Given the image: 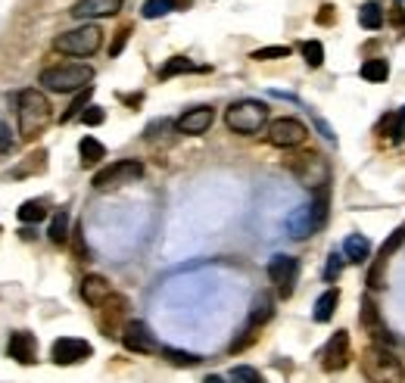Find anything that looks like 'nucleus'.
Returning <instances> with one entry per match:
<instances>
[{
  "mask_svg": "<svg viewBox=\"0 0 405 383\" xmlns=\"http://www.w3.org/2000/svg\"><path fill=\"white\" fill-rule=\"evenodd\" d=\"M47 234H50V240H53L56 246H62L69 237H72V234H69V212H66V209H60V212L53 215V221H50V231H47Z\"/></svg>",
  "mask_w": 405,
  "mask_h": 383,
  "instance_id": "a878e982",
  "label": "nucleus"
},
{
  "mask_svg": "<svg viewBox=\"0 0 405 383\" xmlns=\"http://www.w3.org/2000/svg\"><path fill=\"white\" fill-rule=\"evenodd\" d=\"M91 94H93V88H84V91H81V94L72 100V106H69L66 113L60 115V122H72L75 115H81V113H84V109L91 106V103H87V100H91Z\"/></svg>",
  "mask_w": 405,
  "mask_h": 383,
  "instance_id": "7c9ffc66",
  "label": "nucleus"
},
{
  "mask_svg": "<svg viewBox=\"0 0 405 383\" xmlns=\"http://www.w3.org/2000/svg\"><path fill=\"white\" fill-rule=\"evenodd\" d=\"M390 26H396V28H405V10L402 7H396L390 13Z\"/></svg>",
  "mask_w": 405,
  "mask_h": 383,
  "instance_id": "79ce46f5",
  "label": "nucleus"
},
{
  "mask_svg": "<svg viewBox=\"0 0 405 383\" xmlns=\"http://www.w3.org/2000/svg\"><path fill=\"white\" fill-rule=\"evenodd\" d=\"M359 26L368 28V32H377V28H384V10H380V3H361L359 10Z\"/></svg>",
  "mask_w": 405,
  "mask_h": 383,
  "instance_id": "5701e85b",
  "label": "nucleus"
},
{
  "mask_svg": "<svg viewBox=\"0 0 405 383\" xmlns=\"http://www.w3.org/2000/svg\"><path fill=\"white\" fill-rule=\"evenodd\" d=\"M78 156H81V165H84V169H91V165H97L100 159H106V147L100 144L97 138H81Z\"/></svg>",
  "mask_w": 405,
  "mask_h": 383,
  "instance_id": "4be33fe9",
  "label": "nucleus"
},
{
  "mask_svg": "<svg viewBox=\"0 0 405 383\" xmlns=\"http://www.w3.org/2000/svg\"><path fill=\"white\" fill-rule=\"evenodd\" d=\"M268 122V109L259 100H240L231 103L228 113H224V125L234 134H259Z\"/></svg>",
  "mask_w": 405,
  "mask_h": 383,
  "instance_id": "20e7f679",
  "label": "nucleus"
},
{
  "mask_svg": "<svg viewBox=\"0 0 405 383\" xmlns=\"http://www.w3.org/2000/svg\"><path fill=\"white\" fill-rule=\"evenodd\" d=\"M271 315H274V302H271V296L268 293H259L253 299V308H249V327H262L265 321H271Z\"/></svg>",
  "mask_w": 405,
  "mask_h": 383,
  "instance_id": "aec40b11",
  "label": "nucleus"
},
{
  "mask_svg": "<svg viewBox=\"0 0 405 383\" xmlns=\"http://www.w3.org/2000/svg\"><path fill=\"white\" fill-rule=\"evenodd\" d=\"M296 274H299V259H293V256H274L268 262V277H271V283H278V293L284 299L293 293Z\"/></svg>",
  "mask_w": 405,
  "mask_h": 383,
  "instance_id": "1a4fd4ad",
  "label": "nucleus"
},
{
  "mask_svg": "<svg viewBox=\"0 0 405 383\" xmlns=\"http://www.w3.org/2000/svg\"><path fill=\"white\" fill-rule=\"evenodd\" d=\"M290 57V47L278 44V47H262V50H253V59L255 63H265V59H284Z\"/></svg>",
  "mask_w": 405,
  "mask_h": 383,
  "instance_id": "72a5a7b5",
  "label": "nucleus"
},
{
  "mask_svg": "<svg viewBox=\"0 0 405 383\" xmlns=\"http://www.w3.org/2000/svg\"><path fill=\"white\" fill-rule=\"evenodd\" d=\"M318 22H321V26H330V22H334V7H330V3H324V7H321Z\"/></svg>",
  "mask_w": 405,
  "mask_h": 383,
  "instance_id": "37998d69",
  "label": "nucleus"
},
{
  "mask_svg": "<svg viewBox=\"0 0 405 383\" xmlns=\"http://www.w3.org/2000/svg\"><path fill=\"white\" fill-rule=\"evenodd\" d=\"M128 35H131V28H122V32L116 35V41H112V47H109L112 57H118V53H122V47H125V41H128Z\"/></svg>",
  "mask_w": 405,
  "mask_h": 383,
  "instance_id": "ea45409f",
  "label": "nucleus"
},
{
  "mask_svg": "<svg viewBox=\"0 0 405 383\" xmlns=\"http://www.w3.org/2000/svg\"><path fill=\"white\" fill-rule=\"evenodd\" d=\"M336 302H340V293H336V290L321 293L318 296V302H315V308H312V318H315L318 324H327V321L334 318V312H336Z\"/></svg>",
  "mask_w": 405,
  "mask_h": 383,
  "instance_id": "412c9836",
  "label": "nucleus"
},
{
  "mask_svg": "<svg viewBox=\"0 0 405 383\" xmlns=\"http://www.w3.org/2000/svg\"><path fill=\"white\" fill-rule=\"evenodd\" d=\"M10 147H12V140H10V128L0 122V153H10Z\"/></svg>",
  "mask_w": 405,
  "mask_h": 383,
  "instance_id": "a19ab883",
  "label": "nucleus"
},
{
  "mask_svg": "<svg viewBox=\"0 0 405 383\" xmlns=\"http://www.w3.org/2000/svg\"><path fill=\"white\" fill-rule=\"evenodd\" d=\"M103 318H100V327L106 330V337H116V321L125 318V308H128V302L122 299V296H109V299L103 302Z\"/></svg>",
  "mask_w": 405,
  "mask_h": 383,
  "instance_id": "a211bd4d",
  "label": "nucleus"
},
{
  "mask_svg": "<svg viewBox=\"0 0 405 383\" xmlns=\"http://www.w3.org/2000/svg\"><path fill=\"white\" fill-rule=\"evenodd\" d=\"M143 175V162L141 159H116L112 165L100 169L93 175V190H112V187H125V184H134Z\"/></svg>",
  "mask_w": 405,
  "mask_h": 383,
  "instance_id": "423d86ee",
  "label": "nucleus"
},
{
  "mask_svg": "<svg viewBox=\"0 0 405 383\" xmlns=\"http://www.w3.org/2000/svg\"><path fill=\"white\" fill-rule=\"evenodd\" d=\"M44 169H47V150H37V153H31L25 165L12 169V178H25V175H31V171H35V175H41Z\"/></svg>",
  "mask_w": 405,
  "mask_h": 383,
  "instance_id": "cd10ccee",
  "label": "nucleus"
},
{
  "mask_svg": "<svg viewBox=\"0 0 405 383\" xmlns=\"http://www.w3.org/2000/svg\"><path fill=\"white\" fill-rule=\"evenodd\" d=\"M231 383H265V377L255 368H249V364H237V368L231 371Z\"/></svg>",
  "mask_w": 405,
  "mask_h": 383,
  "instance_id": "2f4dec72",
  "label": "nucleus"
},
{
  "mask_svg": "<svg viewBox=\"0 0 405 383\" xmlns=\"http://www.w3.org/2000/svg\"><path fill=\"white\" fill-rule=\"evenodd\" d=\"M299 53H303V59L312 66V69H318V66L324 63V47H321V41H303V44H299Z\"/></svg>",
  "mask_w": 405,
  "mask_h": 383,
  "instance_id": "c85d7f7f",
  "label": "nucleus"
},
{
  "mask_svg": "<svg viewBox=\"0 0 405 383\" xmlns=\"http://www.w3.org/2000/svg\"><path fill=\"white\" fill-rule=\"evenodd\" d=\"M340 271H343V259H340V252H330V256H327V268H324V281H330V283H334L336 281V277H340Z\"/></svg>",
  "mask_w": 405,
  "mask_h": 383,
  "instance_id": "c9c22d12",
  "label": "nucleus"
},
{
  "mask_svg": "<svg viewBox=\"0 0 405 383\" xmlns=\"http://www.w3.org/2000/svg\"><path fill=\"white\" fill-rule=\"evenodd\" d=\"M122 343H125V349L137 352V355H153V352H159L153 333H150V327L143 324V321H128V324L122 327Z\"/></svg>",
  "mask_w": 405,
  "mask_h": 383,
  "instance_id": "9b49d317",
  "label": "nucleus"
},
{
  "mask_svg": "<svg viewBox=\"0 0 405 383\" xmlns=\"http://www.w3.org/2000/svg\"><path fill=\"white\" fill-rule=\"evenodd\" d=\"M287 169L293 171V175L299 178V184H305V187H324L327 184V162H324L318 153H293L290 159H287Z\"/></svg>",
  "mask_w": 405,
  "mask_h": 383,
  "instance_id": "0eeeda50",
  "label": "nucleus"
},
{
  "mask_svg": "<svg viewBox=\"0 0 405 383\" xmlns=\"http://www.w3.org/2000/svg\"><path fill=\"white\" fill-rule=\"evenodd\" d=\"M361 371L371 383H402L405 368L386 346H368L361 355Z\"/></svg>",
  "mask_w": 405,
  "mask_h": 383,
  "instance_id": "7ed1b4c3",
  "label": "nucleus"
},
{
  "mask_svg": "<svg viewBox=\"0 0 405 383\" xmlns=\"http://www.w3.org/2000/svg\"><path fill=\"white\" fill-rule=\"evenodd\" d=\"M91 355H93L91 343H87V339H78V337H60L53 343V349H50V358H53L56 364H78Z\"/></svg>",
  "mask_w": 405,
  "mask_h": 383,
  "instance_id": "9d476101",
  "label": "nucleus"
},
{
  "mask_svg": "<svg viewBox=\"0 0 405 383\" xmlns=\"http://www.w3.org/2000/svg\"><path fill=\"white\" fill-rule=\"evenodd\" d=\"M361 324H365L368 330H374V327L380 324V318H377V308H374V302L368 299V296H361Z\"/></svg>",
  "mask_w": 405,
  "mask_h": 383,
  "instance_id": "f704fd0d",
  "label": "nucleus"
},
{
  "mask_svg": "<svg viewBox=\"0 0 405 383\" xmlns=\"http://www.w3.org/2000/svg\"><path fill=\"white\" fill-rule=\"evenodd\" d=\"M50 122V100L37 88L19 91V134L25 140L37 138Z\"/></svg>",
  "mask_w": 405,
  "mask_h": 383,
  "instance_id": "f257e3e1",
  "label": "nucleus"
},
{
  "mask_svg": "<svg viewBox=\"0 0 405 383\" xmlns=\"http://www.w3.org/2000/svg\"><path fill=\"white\" fill-rule=\"evenodd\" d=\"M212 119H215L212 106H197V109H187V113L181 115L174 125H178L181 134H203V131H209Z\"/></svg>",
  "mask_w": 405,
  "mask_h": 383,
  "instance_id": "2eb2a0df",
  "label": "nucleus"
},
{
  "mask_svg": "<svg viewBox=\"0 0 405 383\" xmlns=\"http://www.w3.org/2000/svg\"><path fill=\"white\" fill-rule=\"evenodd\" d=\"M393 144H402L405 140V106H402V113L396 115V119H393Z\"/></svg>",
  "mask_w": 405,
  "mask_h": 383,
  "instance_id": "4c0bfd02",
  "label": "nucleus"
},
{
  "mask_svg": "<svg viewBox=\"0 0 405 383\" xmlns=\"http://www.w3.org/2000/svg\"><path fill=\"white\" fill-rule=\"evenodd\" d=\"M203 383H224V380H222V377H218V374H209Z\"/></svg>",
  "mask_w": 405,
  "mask_h": 383,
  "instance_id": "c03bdc74",
  "label": "nucleus"
},
{
  "mask_svg": "<svg viewBox=\"0 0 405 383\" xmlns=\"http://www.w3.org/2000/svg\"><path fill=\"white\" fill-rule=\"evenodd\" d=\"M103 119H106V113L100 106H87L84 113H81V122H84V125H103Z\"/></svg>",
  "mask_w": 405,
  "mask_h": 383,
  "instance_id": "e433bc0d",
  "label": "nucleus"
},
{
  "mask_svg": "<svg viewBox=\"0 0 405 383\" xmlns=\"http://www.w3.org/2000/svg\"><path fill=\"white\" fill-rule=\"evenodd\" d=\"M91 78L93 69L84 63H60L41 72V84L47 91H56V94H75V91L91 88Z\"/></svg>",
  "mask_w": 405,
  "mask_h": 383,
  "instance_id": "f03ea898",
  "label": "nucleus"
},
{
  "mask_svg": "<svg viewBox=\"0 0 405 383\" xmlns=\"http://www.w3.org/2000/svg\"><path fill=\"white\" fill-rule=\"evenodd\" d=\"M100 44H103V28L93 26V22H84V26L72 28V32H62L53 41L56 50L69 53V57H91V53L100 50Z\"/></svg>",
  "mask_w": 405,
  "mask_h": 383,
  "instance_id": "39448f33",
  "label": "nucleus"
},
{
  "mask_svg": "<svg viewBox=\"0 0 405 383\" xmlns=\"http://www.w3.org/2000/svg\"><path fill=\"white\" fill-rule=\"evenodd\" d=\"M44 218H47V206L41 200H25L19 206V221H25V225H37Z\"/></svg>",
  "mask_w": 405,
  "mask_h": 383,
  "instance_id": "393cba45",
  "label": "nucleus"
},
{
  "mask_svg": "<svg viewBox=\"0 0 405 383\" xmlns=\"http://www.w3.org/2000/svg\"><path fill=\"white\" fill-rule=\"evenodd\" d=\"M6 355L16 358L19 364H35V355H37V339H35V333H28V330H16V333L10 337Z\"/></svg>",
  "mask_w": 405,
  "mask_h": 383,
  "instance_id": "ddd939ff",
  "label": "nucleus"
},
{
  "mask_svg": "<svg viewBox=\"0 0 405 383\" xmlns=\"http://www.w3.org/2000/svg\"><path fill=\"white\" fill-rule=\"evenodd\" d=\"M265 138H268V144H271V147H280V150H293V147H299L305 138H309V131H305V125L299 119H290V115H284V119H274L271 125H268Z\"/></svg>",
  "mask_w": 405,
  "mask_h": 383,
  "instance_id": "6e6552de",
  "label": "nucleus"
},
{
  "mask_svg": "<svg viewBox=\"0 0 405 383\" xmlns=\"http://www.w3.org/2000/svg\"><path fill=\"white\" fill-rule=\"evenodd\" d=\"M109 296H112V287H109V281H106V277L87 274L84 281H81V299H84L87 306L100 308L106 299H109Z\"/></svg>",
  "mask_w": 405,
  "mask_h": 383,
  "instance_id": "dca6fc26",
  "label": "nucleus"
},
{
  "mask_svg": "<svg viewBox=\"0 0 405 383\" xmlns=\"http://www.w3.org/2000/svg\"><path fill=\"white\" fill-rule=\"evenodd\" d=\"M287 231H290V237H296V240H305L309 234L318 231L315 215H312L309 203H305V206H299L296 212H290V218H287Z\"/></svg>",
  "mask_w": 405,
  "mask_h": 383,
  "instance_id": "f3484780",
  "label": "nucleus"
},
{
  "mask_svg": "<svg viewBox=\"0 0 405 383\" xmlns=\"http://www.w3.org/2000/svg\"><path fill=\"white\" fill-rule=\"evenodd\" d=\"M343 256L349 259V262H365V259H371V243H368V237H361V234H349L346 240H343Z\"/></svg>",
  "mask_w": 405,
  "mask_h": 383,
  "instance_id": "6ab92c4d",
  "label": "nucleus"
},
{
  "mask_svg": "<svg viewBox=\"0 0 405 383\" xmlns=\"http://www.w3.org/2000/svg\"><path fill=\"white\" fill-rule=\"evenodd\" d=\"M122 10V0H78L72 7L75 19H103V16H116Z\"/></svg>",
  "mask_w": 405,
  "mask_h": 383,
  "instance_id": "4468645a",
  "label": "nucleus"
},
{
  "mask_svg": "<svg viewBox=\"0 0 405 383\" xmlns=\"http://www.w3.org/2000/svg\"><path fill=\"white\" fill-rule=\"evenodd\" d=\"M174 10V0H147L143 3V19H159V16H168Z\"/></svg>",
  "mask_w": 405,
  "mask_h": 383,
  "instance_id": "c756f323",
  "label": "nucleus"
},
{
  "mask_svg": "<svg viewBox=\"0 0 405 383\" xmlns=\"http://www.w3.org/2000/svg\"><path fill=\"white\" fill-rule=\"evenodd\" d=\"M346 364H349V333L336 330L334 337L327 339L324 352H321V368L327 371V374H334V371L346 368Z\"/></svg>",
  "mask_w": 405,
  "mask_h": 383,
  "instance_id": "f8f14e48",
  "label": "nucleus"
},
{
  "mask_svg": "<svg viewBox=\"0 0 405 383\" xmlns=\"http://www.w3.org/2000/svg\"><path fill=\"white\" fill-rule=\"evenodd\" d=\"M162 355L168 358L172 364H178V368H193V364H199V355H193V352H181V349H162Z\"/></svg>",
  "mask_w": 405,
  "mask_h": 383,
  "instance_id": "473e14b6",
  "label": "nucleus"
},
{
  "mask_svg": "<svg viewBox=\"0 0 405 383\" xmlns=\"http://www.w3.org/2000/svg\"><path fill=\"white\" fill-rule=\"evenodd\" d=\"M72 250H75V259H87V256H91V252H87L84 237H81V227L72 234Z\"/></svg>",
  "mask_w": 405,
  "mask_h": 383,
  "instance_id": "58836bf2",
  "label": "nucleus"
},
{
  "mask_svg": "<svg viewBox=\"0 0 405 383\" xmlns=\"http://www.w3.org/2000/svg\"><path fill=\"white\" fill-rule=\"evenodd\" d=\"M184 72H197V66H193L187 57H172V59H168V63L159 69V78H162V82H168V78L184 75Z\"/></svg>",
  "mask_w": 405,
  "mask_h": 383,
  "instance_id": "bb28decb",
  "label": "nucleus"
},
{
  "mask_svg": "<svg viewBox=\"0 0 405 383\" xmlns=\"http://www.w3.org/2000/svg\"><path fill=\"white\" fill-rule=\"evenodd\" d=\"M359 75L365 78V82H386V75H390V63L386 59H365L359 69Z\"/></svg>",
  "mask_w": 405,
  "mask_h": 383,
  "instance_id": "b1692460",
  "label": "nucleus"
}]
</instances>
